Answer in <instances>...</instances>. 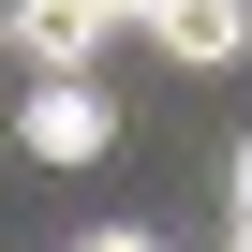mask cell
<instances>
[{
	"instance_id": "6da1fadb",
	"label": "cell",
	"mask_w": 252,
	"mask_h": 252,
	"mask_svg": "<svg viewBox=\"0 0 252 252\" xmlns=\"http://www.w3.org/2000/svg\"><path fill=\"white\" fill-rule=\"evenodd\" d=\"M15 149H30L45 178H74V163H104V149H119V104H104L89 74H45V89L15 104Z\"/></svg>"
},
{
	"instance_id": "7a4b0ae2",
	"label": "cell",
	"mask_w": 252,
	"mask_h": 252,
	"mask_svg": "<svg viewBox=\"0 0 252 252\" xmlns=\"http://www.w3.org/2000/svg\"><path fill=\"white\" fill-rule=\"evenodd\" d=\"M0 45H15L30 74H89V60H104V15H89V0H15Z\"/></svg>"
},
{
	"instance_id": "3957f363",
	"label": "cell",
	"mask_w": 252,
	"mask_h": 252,
	"mask_svg": "<svg viewBox=\"0 0 252 252\" xmlns=\"http://www.w3.org/2000/svg\"><path fill=\"white\" fill-rule=\"evenodd\" d=\"M149 30H163L178 74H237V60H252V0H163Z\"/></svg>"
},
{
	"instance_id": "277c9868",
	"label": "cell",
	"mask_w": 252,
	"mask_h": 252,
	"mask_svg": "<svg viewBox=\"0 0 252 252\" xmlns=\"http://www.w3.org/2000/svg\"><path fill=\"white\" fill-rule=\"evenodd\" d=\"M89 15H104V30H149V15H163V0H89Z\"/></svg>"
},
{
	"instance_id": "5b68a950",
	"label": "cell",
	"mask_w": 252,
	"mask_h": 252,
	"mask_svg": "<svg viewBox=\"0 0 252 252\" xmlns=\"http://www.w3.org/2000/svg\"><path fill=\"white\" fill-rule=\"evenodd\" d=\"M74 252H149V237H134V222H104V237H74Z\"/></svg>"
},
{
	"instance_id": "8992f818",
	"label": "cell",
	"mask_w": 252,
	"mask_h": 252,
	"mask_svg": "<svg viewBox=\"0 0 252 252\" xmlns=\"http://www.w3.org/2000/svg\"><path fill=\"white\" fill-rule=\"evenodd\" d=\"M237 222H252V163H237Z\"/></svg>"
},
{
	"instance_id": "52a82bcc",
	"label": "cell",
	"mask_w": 252,
	"mask_h": 252,
	"mask_svg": "<svg viewBox=\"0 0 252 252\" xmlns=\"http://www.w3.org/2000/svg\"><path fill=\"white\" fill-rule=\"evenodd\" d=\"M237 252H252V222H237Z\"/></svg>"
}]
</instances>
